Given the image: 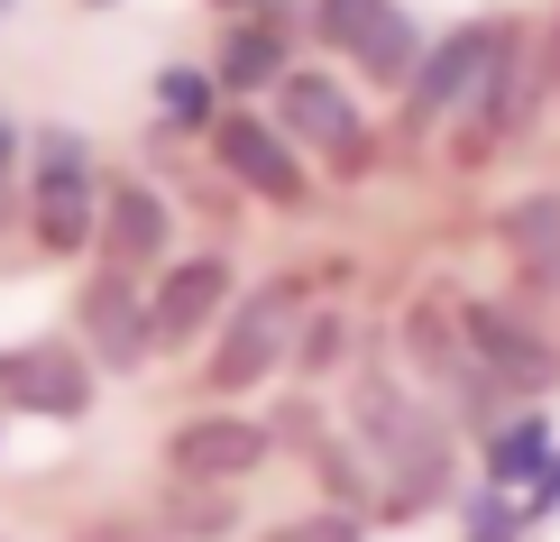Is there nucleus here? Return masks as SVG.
<instances>
[{
	"label": "nucleus",
	"instance_id": "1",
	"mask_svg": "<svg viewBox=\"0 0 560 542\" xmlns=\"http://www.w3.org/2000/svg\"><path fill=\"white\" fill-rule=\"evenodd\" d=\"M267 460H276V423L248 414V405H194L156 441V469L175 487H248Z\"/></svg>",
	"mask_w": 560,
	"mask_h": 542
},
{
	"label": "nucleus",
	"instance_id": "2",
	"mask_svg": "<svg viewBox=\"0 0 560 542\" xmlns=\"http://www.w3.org/2000/svg\"><path fill=\"white\" fill-rule=\"evenodd\" d=\"M267 120L285 129L294 148H313L331 175H368V166H377V129L359 120L349 83H340V74H322V65H294V74L267 92Z\"/></svg>",
	"mask_w": 560,
	"mask_h": 542
},
{
	"label": "nucleus",
	"instance_id": "3",
	"mask_svg": "<svg viewBox=\"0 0 560 542\" xmlns=\"http://www.w3.org/2000/svg\"><path fill=\"white\" fill-rule=\"evenodd\" d=\"M212 166L240 184L248 203H267V211H313V166H303V148L285 129L267 120V111H248V102H230L221 120H212Z\"/></svg>",
	"mask_w": 560,
	"mask_h": 542
},
{
	"label": "nucleus",
	"instance_id": "4",
	"mask_svg": "<svg viewBox=\"0 0 560 542\" xmlns=\"http://www.w3.org/2000/svg\"><path fill=\"white\" fill-rule=\"evenodd\" d=\"M240 286V267H230V249H175L166 267L148 276V332H156V359H175V349H202L230 322V295Z\"/></svg>",
	"mask_w": 560,
	"mask_h": 542
},
{
	"label": "nucleus",
	"instance_id": "5",
	"mask_svg": "<svg viewBox=\"0 0 560 542\" xmlns=\"http://www.w3.org/2000/svg\"><path fill=\"white\" fill-rule=\"evenodd\" d=\"M74 341L102 377H138L156 359V332H148V276L138 267H110L92 257V276L74 286Z\"/></svg>",
	"mask_w": 560,
	"mask_h": 542
},
{
	"label": "nucleus",
	"instance_id": "6",
	"mask_svg": "<svg viewBox=\"0 0 560 542\" xmlns=\"http://www.w3.org/2000/svg\"><path fill=\"white\" fill-rule=\"evenodd\" d=\"M487 65H497V19H469V28L432 37L413 83H405V138H432L441 120H469L478 92H487Z\"/></svg>",
	"mask_w": 560,
	"mask_h": 542
},
{
	"label": "nucleus",
	"instance_id": "7",
	"mask_svg": "<svg viewBox=\"0 0 560 542\" xmlns=\"http://www.w3.org/2000/svg\"><path fill=\"white\" fill-rule=\"evenodd\" d=\"M285 359H294V322L276 313V303L240 295V303H230V322L212 332V359H202V395H212V405H248L258 387H276V377H285Z\"/></svg>",
	"mask_w": 560,
	"mask_h": 542
},
{
	"label": "nucleus",
	"instance_id": "8",
	"mask_svg": "<svg viewBox=\"0 0 560 542\" xmlns=\"http://www.w3.org/2000/svg\"><path fill=\"white\" fill-rule=\"evenodd\" d=\"M459 332H469V359L497 377L515 405H533V395H551V387H560V341H551V332H533L515 303H497V295L459 303Z\"/></svg>",
	"mask_w": 560,
	"mask_h": 542
},
{
	"label": "nucleus",
	"instance_id": "9",
	"mask_svg": "<svg viewBox=\"0 0 560 542\" xmlns=\"http://www.w3.org/2000/svg\"><path fill=\"white\" fill-rule=\"evenodd\" d=\"M175 194L156 175H102V240H92V257H110V267H138L156 276L175 257Z\"/></svg>",
	"mask_w": 560,
	"mask_h": 542
},
{
	"label": "nucleus",
	"instance_id": "10",
	"mask_svg": "<svg viewBox=\"0 0 560 542\" xmlns=\"http://www.w3.org/2000/svg\"><path fill=\"white\" fill-rule=\"evenodd\" d=\"M102 368L83 359V341H19L10 349V414L28 423H83Z\"/></svg>",
	"mask_w": 560,
	"mask_h": 542
},
{
	"label": "nucleus",
	"instance_id": "11",
	"mask_svg": "<svg viewBox=\"0 0 560 542\" xmlns=\"http://www.w3.org/2000/svg\"><path fill=\"white\" fill-rule=\"evenodd\" d=\"M459 497V451H451V423L441 433H423L413 451H395L377 469V524H413V515L451 506Z\"/></svg>",
	"mask_w": 560,
	"mask_h": 542
},
{
	"label": "nucleus",
	"instance_id": "12",
	"mask_svg": "<svg viewBox=\"0 0 560 542\" xmlns=\"http://www.w3.org/2000/svg\"><path fill=\"white\" fill-rule=\"evenodd\" d=\"M285 74H294V28H267V19H221V46H212L221 102H267Z\"/></svg>",
	"mask_w": 560,
	"mask_h": 542
},
{
	"label": "nucleus",
	"instance_id": "13",
	"mask_svg": "<svg viewBox=\"0 0 560 542\" xmlns=\"http://www.w3.org/2000/svg\"><path fill=\"white\" fill-rule=\"evenodd\" d=\"M497 240L533 295H560V194H515L497 211Z\"/></svg>",
	"mask_w": 560,
	"mask_h": 542
},
{
	"label": "nucleus",
	"instance_id": "14",
	"mask_svg": "<svg viewBox=\"0 0 560 542\" xmlns=\"http://www.w3.org/2000/svg\"><path fill=\"white\" fill-rule=\"evenodd\" d=\"M405 368L423 377V387H441V395L478 368L469 359V332H459V303H413V313H405Z\"/></svg>",
	"mask_w": 560,
	"mask_h": 542
},
{
	"label": "nucleus",
	"instance_id": "15",
	"mask_svg": "<svg viewBox=\"0 0 560 542\" xmlns=\"http://www.w3.org/2000/svg\"><path fill=\"white\" fill-rule=\"evenodd\" d=\"M478 469H487V487H515V497H524V487L551 469V414L542 405H515L497 433L478 441Z\"/></svg>",
	"mask_w": 560,
	"mask_h": 542
},
{
	"label": "nucleus",
	"instance_id": "16",
	"mask_svg": "<svg viewBox=\"0 0 560 542\" xmlns=\"http://www.w3.org/2000/svg\"><path fill=\"white\" fill-rule=\"evenodd\" d=\"M156 129L166 138H212L221 120V83H212V65H156Z\"/></svg>",
	"mask_w": 560,
	"mask_h": 542
},
{
	"label": "nucleus",
	"instance_id": "17",
	"mask_svg": "<svg viewBox=\"0 0 560 542\" xmlns=\"http://www.w3.org/2000/svg\"><path fill=\"white\" fill-rule=\"evenodd\" d=\"M313 497L322 506H349V515H377V460L359 451L349 433H331V441H313Z\"/></svg>",
	"mask_w": 560,
	"mask_h": 542
},
{
	"label": "nucleus",
	"instance_id": "18",
	"mask_svg": "<svg viewBox=\"0 0 560 542\" xmlns=\"http://www.w3.org/2000/svg\"><path fill=\"white\" fill-rule=\"evenodd\" d=\"M156 533H166V542H230V533H240V506H230L221 487H175L166 478V497H156Z\"/></svg>",
	"mask_w": 560,
	"mask_h": 542
},
{
	"label": "nucleus",
	"instance_id": "19",
	"mask_svg": "<svg viewBox=\"0 0 560 542\" xmlns=\"http://www.w3.org/2000/svg\"><path fill=\"white\" fill-rule=\"evenodd\" d=\"M423 46H432V37L413 28V10H386V28L368 37L349 65H359V83H377V92H405V83H413V65H423Z\"/></svg>",
	"mask_w": 560,
	"mask_h": 542
},
{
	"label": "nucleus",
	"instance_id": "20",
	"mask_svg": "<svg viewBox=\"0 0 560 542\" xmlns=\"http://www.w3.org/2000/svg\"><path fill=\"white\" fill-rule=\"evenodd\" d=\"M386 10L395 0H313V10H303V37H313L322 56H359V46L386 28Z\"/></svg>",
	"mask_w": 560,
	"mask_h": 542
},
{
	"label": "nucleus",
	"instance_id": "21",
	"mask_svg": "<svg viewBox=\"0 0 560 542\" xmlns=\"http://www.w3.org/2000/svg\"><path fill=\"white\" fill-rule=\"evenodd\" d=\"M303 387H313V377H331V368H349V322L331 313V303H313V313L294 322V359H285Z\"/></svg>",
	"mask_w": 560,
	"mask_h": 542
},
{
	"label": "nucleus",
	"instance_id": "22",
	"mask_svg": "<svg viewBox=\"0 0 560 542\" xmlns=\"http://www.w3.org/2000/svg\"><path fill=\"white\" fill-rule=\"evenodd\" d=\"M459 542H524V497L478 478L469 497H459Z\"/></svg>",
	"mask_w": 560,
	"mask_h": 542
},
{
	"label": "nucleus",
	"instance_id": "23",
	"mask_svg": "<svg viewBox=\"0 0 560 542\" xmlns=\"http://www.w3.org/2000/svg\"><path fill=\"white\" fill-rule=\"evenodd\" d=\"M267 542H368V515L313 506V515H294V524H267Z\"/></svg>",
	"mask_w": 560,
	"mask_h": 542
},
{
	"label": "nucleus",
	"instance_id": "24",
	"mask_svg": "<svg viewBox=\"0 0 560 542\" xmlns=\"http://www.w3.org/2000/svg\"><path fill=\"white\" fill-rule=\"evenodd\" d=\"M267 423H276V451H313V441H331V414H322L313 395H285Z\"/></svg>",
	"mask_w": 560,
	"mask_h": 542
},
{
	"label": "nucleus",
	"instance_id": "25",
	"mask_svg": "<svg viewBox=\"0 0 560 542\" xmlns=\"http://www.w3.org/2000/svg\"><path fill=\"white\" fill-rule=\"evenodd\" d=\"M221 19H267V28H294L303 37V0H212Z\"/></svg>",
	"mask_w": 560,
	"mask_h": 542
},
{
	"label": "nucleus",
	"instance_id": "26",
	"mask_svg": "<svg viewBox=\"0 0 560 542\" xmlns=\"http://www.w3.org/2000/svg\"><path fill=\"white\" fill-rule=\"evenodd\" d=\"M542 515H560V451H551V469L524 487V524H542Z\"/></svg>",
	"mask_w": 560,
	"mask_h": 542
},
{
	"label": "nucleus",
	"instance_id": "27",
	"mask_svg": "<svg viewBox=\"0 0 560 542\" xmlns=\"http://www.w3.org/2000/svg\"><path fill=\"white\" fill-rule=\"evenodd\" d=\"M74 542H156V533L129 524V515H102V524H74Z\"/></svg>",
	"mask_w": 560,
	"mask_h": 542
},
{
	"label": "nucleus",
	"instance_id": "28",
	"mask_svg": "<svg viewBox=\"0 0 560 542\" xmlns=\"http://www.w3.org/2000/svg\"><path fill=\"white\" fill-rule=\"evenodd\" d=\"M10 166H28V120H10V111H0V175Z\"/></svg>",
	"mask_w": 560,
	"mask_h": 542
},
{
	"label": "nucleus",
	"instance_id": "29",
	"mask_svg": "<svg viewBox=\"0 0 560 542\" xmlns=\"http://www.w3.org/2000/svg\"><path fill=\"white\" fill-rule=\"evenodd\" d=\"M542 65H551V102H560V10H551V28H542Z\"/></svg>",
	"mask_w": 560,
	"mask_h": 542
},
{
	"label": "nucleus",
	"instance_id": "30",
	"mask_svg": "<svg viewBox=\"0 0 560 542\" xmlns=\"http://www.w3.org/2000/svg\"><path fill=\"white\" fill-rule=\"evenodd\" d=\"M83 10H110V0H83Z\"/></svg>",
	"mask_w": 560,
	"mask_h": 542
},
{
	"label": "nucleus",
	"instance_id": "31",
	"mask_svg": "<svg viewBox=\"0 0 560 542\" xmlns=\"http://www.w3.org/2000/svg\"><path fill=\"white\" fill-rule=\"evenodd\" d=\"M0 433H10V414H0Z\"/></svg>",
	"mask_w": 560,
	"mask_h": 542
},
{
	"label": "nucleus",
	"instance_id": "32",
	"mask_svg": "<svg viewBox=\"0 0 560 542\" xmlns=\"http://www.w3.org/2000/svg\"><path fill=\"white\" fill-rule=\"evenodd\" d=\"M0 542H10V533H0Z\"/></svg>",
	"mask_w": 560,
	"mask_h": 542
},
{
	"label": "nucleus",
	"instance_id": "33",
	"mask_svg": "<svg viewBox=\"0 0 560 542\" xmlns=\"http://www.w3.org/2000/svg\"><path fill=\"white\" fill-rule=\"evenodd\" d=\"M156 542H166V533H156Z\"/></svg>",
	"mask_w": 560,
	"mask_h": 542
},
{
	"label": "nucleus",
	"instance_id": "34",
	"mask_svg": "<svg viewBox=\"0 0 560 542\" xmlns=\"http://www.w3.org/2000/svg\"><path fill=\"white\" fill-rule=\"evenodd\" d=\"M258 542H267V533H258Z\"/></svg>",
	"mask_w": 560,
	"mask_h": 542
}]
</instances>
